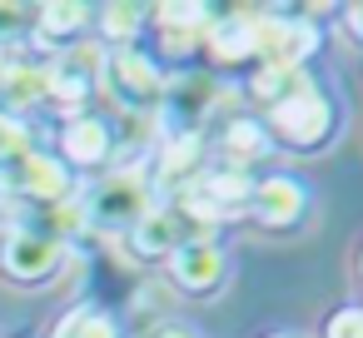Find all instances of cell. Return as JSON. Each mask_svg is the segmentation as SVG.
Segmentation results:
<instances>
[{
  "label": "cell",
  "instance_id": "9a60e30c",
  "mask_svg": "<svg viewBox=\"0 0 363 338\" xmlns=\"http://www.w3.org/2000/svg\"><path fill=\"white\" fill-rule=\"evenodd\" d=\"M35 105H45V65L0 55V115L26 120Z\"/></svg>",
  "mask_w": 363,
  "mask_h": 338
},
{
  "label": "cell",
  "instance_id": "ffe728a7",
  "mask_svg": "<svg viewBox=\"0 0 363 338\" xmlns=\"http://www.w3.org/2000/svg\"><path fill=\"white\" fill-rule=\"evenodd\" d=\"M35 6H0V40H30Z\"/></svg>",
  "mask_w": 363,
  "mask_h": 338
},
{
  "label": "cell",
  "instance_id": "3957f363",
  "mask_svg": "<svg viewBox=\"0 0 363 338\" xmlns=\"http://www.w3.org/2000/svg\"><path fill=\"white\" fill-rule=\"evenodd\" d=\"M164 85H169V70L130 45V50H105V75H100V90L115 100L120 115H160V100H164Z\"/></svg>",
  "mask_w": 363,
  "mask_h": 338
},
{
  "label": "cell",
  "instance_id": "2e32d148",
  "mask_svg": "<svg viewBox=\"0 0 363 338\" xmlns=\"http://www.w3.org/2000/svg\"><path fill=\"white\" fill-rule=\"evenodd\" d=\"M95 21V11L90 6H70V0H60V6H35V30H30V40H40L45 50H70V45H80L85 40V26Z\"/></svg>",
  "mask_w": 363,
  "mask_h": 338
},
{
  "label": "cell",
  "instance_id": "277c9868",
  "mask_svg": "<svg viewBox=\"0 0 363 338\" xmlns=\"http://www.w3.org/2000/svg\"><path fill=\"white\" fill-rule=\"evenodd\" d=\"M323 45V30L308 26L303 11H264L254 26V65L303 70Z\"/></svg>",
  "mask_w": 363,
  "mask_h": 338
},
{
  "label": "cell",
  "instance_id": "8992f818",
  "mask_svg": "<svg viewBox=\"0 0 363 338\" xmlns=\"http://www.w3.org/2000/svg\"><path fill=\"white\" fill-rule=\"evenodd\" d=\"M65 259H70V249H65L60 239L35 234V229H26V224H11L6 234H0V274H6L11 283H21V288L50 283V278L65 269Z\"/></svg>",
  "mask_w": 363,
  "mask_h": 338
},
{
  "label": "cell",
  "instance_id": "30bf717a",
  "mask_svg": "<svg viewBox=\"0 0 363 338\" xmlns=\"http://www.w3.org/2000/svg\"><path fill=\"white\" fill-rule=\"evenodd\" d=\"M164 269H169L164 283L179 288V293H189V298H209V293H219V288L229 283V254H224L214 239H189V244H179Z\"/></svg>",
  "mask_w": 363,
  "mask_h": 338
},
{
  "label": "cell",
  "instance_id": "ba28073f",
  "mask_svg": "<svg viewBox=\"0 0 363 338\" xmlns=\"http://www.w3.org/2000/svg\"><path fill=\"white\" fill-rule=\"evenodd\" d=\"M55 159L70 174H105V169H115V130H110V120L90 115V110L70 115L60 125V154Z\"/></svg>",
  "mask_w": 363,
  "mask_h": 338
},
{
  "label": "cell",
  "instance_id": "44dd1931",
  "mask_svg": "<svg viewBox=\"0 0 363 338\" xmlns=\"http://www.w3.org/2000/svg\"><path fill=\"white\" fill-rule=\"evenodd\" d=\"M323 338H363V308H338L323 323Z\"/></svg>",
  "mask_w": 363,
  "mask_h": 338
},
{
  "label": "cell",
  "instance_id": "5bb4252c",
  "mask_svg": "<svg viewBox=\"0 0 363 338\" xmlns=\"http://www.w3.org/2000/svg\"><path fill=\"white\" fill-rule=\"evenodd\" d=\"M209 150H219L214 164H229V169L254 174V164L274 154V140H269L264 120H254V115H224V120L209 130Z\"/></svg>",
  "mask_w": 363,
  "mask_h": 338
},
{
  "label": "cell",
  "instance_id": "cb8c5ba5",
  "mask_svg": "<svg viewBox=\"0 0 363 338\" xmlns=\"http://www.w3.org/2000/svg\"><path fill=\"white\" fill-rule=\"evenodd\" d=\"M269 338H298V333H269Z\"/></svg>",
  "mask_w": 363,
  "mask_h": 338
},
{
  "label": "cell",
  "instance_id": "8fae6325",
  "mask_svg": "<svg viewBox=\"0 0 363 338\" xmlns=\"http://www.w3.org/2000/svg\"><path fill=\"white\" fill-rule=\"evenodd\" d=\"M209 164H214V154H209V135H169V140H160V150H155L150 184H155L160 199H164L169 189L184 194V189H194V184L204 179Z\"/></svg>",
  "mask_w": 363,
  "mask_h": 338
},
{
  "label": "cell",
  "instance_id": "e0dca14e",
  "mask_svg": "<svg viewBox=\"0 0 363 338\" xmlns=\"http://www.w3.org/2000/svg\"><path fill=\"white\" fill-rule=\"evenodd\" d=\"M313 75L308 70H279V65H254L249 80H244V95L259 105V110H274L279 100H289L294 90H303Z\"/></svg>",
  "mask_w": 363,
  "mask_h": 338
},
{
  "label": "cell",
  "instance_id": "d4e9b609",
  "mask_svg": "<svg viewBox=\"0 0 363 338\" xmlns=\"http://www.w3.org/2000/svg\"><path fill=\"white\" fill-rule=\"evenodd\" d=\"M358 274H363V249H358Z\"/></svg>",
  "mask_w": 363,
  "mask_h": 338
},
{
  "label": "cell",
  "instance_id": "6da1fadb",
  "mask_svg": "<svg viewBox=\"0 0 363 338\" xmlns=\"http://www.w3.org/2000/svg\"><path fill=\"white\" fill-rule=\"evenodd\" d=\"M75 204H80L90 234L100 229V234L125 239V234H130V229L160 204V194H155V184H150V169L115 164V169L95 174V184H90L85 194H75Z\"/></svg>",
  "mask_w": 363,
  "mask_h": 338
},
{
  "label": "cell",
  "instance_id": "7402d4cb",
  "mask_svg": "<svg viewBox=\"0 0 363 338\" xmlns=\"http://www.w3.org/2000/svg\"><path fill=\"white\" fill-rule=\"evenodd\" d=\"M343 21H348V35H353V40H363V6H348V11H343Z\"/></svg>",
  "mask_w": 363,
  "mask_h": 338
},
{
  "label": "cell",
  "instance_id": "ac0fdd59",
  "mask_svg": "<svg viewBox=\"0 0 363 338\" xmlns=\"http://www.w3.org/2000/svg\"><path fill=\"white\" fill-rule=\"evenodd\" d=\"M50 338H125V323L105 308V303H75Z\"/></svg>",
  "mask_w": 363,
  "mask_h": 338
},
{
  "label": "cell",
  "instance_id": "d6986e66",
  "mask_svg": "<svg viewBox=\"0 0 363 338\" xmlns=\"http://www.w3.org/2000/svg\"><path fill=\"white\" fill-rule=\"evenodd\" d=\"M95 21H100V40H105L110 50H130L135 35H140L145 21H150V6H100Z\"/></svg>",
  "mask_w": 363,
  "mask_h": 338
},
{
  "label": "cell",
  "instance_id": "52a82bcc",
  "mask_svg": "<svg viewBox=\"0 0 363 338\" xmlns=\"http://www.w3.org/2000/svg\"><path fill=\"white\" fill-rule=\"evenodd\" d=\"M0 189L16 194V199L26 204V214H35V209H55V204L75 199V174H70L55 154L35 150V154H26L21 164L0 169Z\"/></svg>",
  "mask_w": 363,
  "mask_h": 338
},
{
  "label": "cell",
  "instance_id": "9c48e42d",
  "mask_svg": "<svg viewBox=\"0 0 363 338\" xmlns=\"http://www.w3.org/2000/svg\"><path fill=\"white\" fill-rule=\"evenodd\" d=\"M150 21L160 26V65H174V70H189L194 55H204V35L214 26V6H155Z\"/></svg>",
  "mask_w": 363,
  "mask_h": 338
},
{
  "label": "cell",
  "instance_id": "603a6c76",
  "mask_svg": "<svg viewBox=\"0 0 363 338\" xmlns=\"http://www.w3.org/2000/svg\"><path fill=\"white\" fill-rule=\"evenodd\" d=\"M155 338H194V333H189V328H179V323H164Z\"/></svg>",
  "mask_w": 363,
  "mask_h": 338
},
{
  "label": "cell",
  "instance_id": "7c38bea8",
  "mask_svg": "<svg viewBox=\"0 0 363 338\" xmlns=\"http://www.w3.org/2000/svg\"><path fill=\"white\" fill-rule=\"evenodd\" d=\"M308 214V184L294 174H264L254 179V199H249V219L259 229H294Z\"/></svg>",
  "mask_w": 363,
  "mask_h": 338
},
{
  "label": "cell",
  "instance_id": "4fadbf2b",
  "mask_svg": "<svg viewBox=\"0 0 363 338\" xmlns=\"http://www.w3.org/2000/svg\"><path fill=\"white\" fill-rule=\"evenodd\" d=\"M194 234H189V224L179 219V209L174 204H155L130 234H125V254L135 259V264H169V254L179 249V244H189Z\"/></svg>",
  "mask_w": 363,
  "mask_h": 338
},
{
  "label": "cell",
  "instance_id": "5b68a950",
  "mask_svg": "<svg viewBox=\"0 0 363 338\" xmlns=\"http://www.w3.org/2000/svg\"><path fill=\"white\" fill-rule=\"evenodd\" d=\"M100 75H105V45L95 40H80L60 55L45 60V100L80 115L95 95H100Z\"/></svg>",
  "mask_w": 363,
  "mask_h": 338
},
{
  "label": "cell",
  "instance_id": "7a4b0ae2",
  "mask_svg": "<svg viewBox=\"0 0 363 338\" xmlns=\"http://www.w3.org/2000/svg\"><path fill=\"white\" fill-rule=\"evenodd\" d=\"M264 130H269L274 150L284 145V150H298V154H318L338 135V105L328 100V90L318 80H308L303 90H294L289 100L264 110Z\"/></svg>",
  "mask_w": 363,
  "mask_h": 338
}]
</instances>
